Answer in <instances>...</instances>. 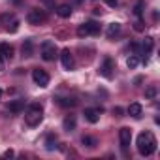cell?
<instances>
[{"instance_id": "6da1fadb", "label": "cell", "mask_w": 160, "mask_h": 160, "mask_svg": "<svg viewBox=\"0 0 160 160\" xmlns=\"http://www.w3.org/2000/svg\"><path fill=\"white\" fill-rule=\"evenodd\" d=\"M138 151L141 156H151L156 151V139L151 132H141L138 136Z\"/></svg>"}, {"instance_id": "7a4b0ae2", "label": "cell", "mask_w": 160, "mask_h": 160, "mask_svg": "<svg viewBox=\"0 0 160 160\" xmlns=\"http://www.w3.org/2000/svg\"><path fill=\"white\" fill-rule=\"evenodd\" d=\"M42 119H43V108H42L40 104L28 106V109H27V113H25L27 124H28V126H36V124L42 122Z\"/></svg>"}, {"instance_id": "3957f363", "label": "cell", "mask_w": 160, "mask_h": 160, "mask_svg": "<svg viewBox=\"0 0 160 160\" xmlns=\"http://www.w3.org/2000/svg\"><path fill=\"white\" fill-rule=\"evenodd\" d=\"M55 57H57V45L53 43V42H43L42 43V58L43 60H55Z\"/></svg>"}, {"instance_id": "277c9868", "label": "cell", "mask_w": 160, "mask_h": 160, "mask_svg": "<svg viewBox=\"0 0 160 160\" xmlns=\"http://www.w3.org/2000/svg\"><path fill=\"white\" fill-rule=\"evenodd\" d=\"M32 79H34V83L38 87H47L49 85V73L45 70H42V68L32 70Z\"/></svg>"}, {"instance_id": "5b68a950", "label": "cell", "mask_w": 160, "mask_h": 160, "mask_svg": "<svg viewBox=\"0 0 160 160\" xmlns=\"http://www.w3.org/2000/svg\"><path fill=\"white\" fill-rule=\"evenodd\" d=\"M113 70H115V62H113L109 57H106L104 62H102V66H100V73H102L106 79H111V77H113Z\"/></svg>"}, {"instance_id": "8992f818", "label": "cell", "mask_w": 160, "mask_h": 160, "mask_svg": "<svg viewBox=\"0 0 160 160\" xmlns=\"http://www.w3.org/2000/svg\"><path fill=\"white\" fill-rule=\"evenodd\" d=\"M60 62H62L64 70H73L75 62H73V55L70 53V49H62L60 51Z\"/></svg>"}, {"instance_id": "52a82bcc", "label": "cell", "mask_w": 160, "mask_h": 160, "mask_svg": "<svg viewBox=\"0 0 160 160\" xmlns=\"http://www.w3.org/2000/svg\"><path fill=\"white\" fill-rule=\"evenodd\" d=\"M119 139H121V147H122V151H126L128 147H130V141H132V130L130 128H121L119 130Z\"/></svg>"}, {"instance_id": "ba28073f", "label": "cell", "mask_w": 160, "mask_h": 160, "mask_svg": "<svg viewBox=\"0 0 160 160\" xmlns=\"http://www.w3.org/2000/svg\"><path fill=\"white\" fill-rule=\"evenodd\" d=\"M27 21H28L30 25H40V23L45 21V13H43L42 10H30L28 15H27Z\"/></svg>"}, {"instance_id": "9c48e42d", "label": "cell", "mask_w": 160, "mask_h": 160, "mask_svg": "<svg viewBox=\"0 0 160 160\" xmlns=\"http://www.w3.org/2000/svg\"><path fill=\"white\" fill-rule=\"evenodd\" d=\"M100 111H102V109H92V108H87V109L83 111V115H85V119H87L91 124H96V122L100 121Z\"/></svg>"}, {"instance_id": "30bf717a", "label": "cell", "mask_w": 160, "mask_h": 160, "mask_svg": "<svg viewBox=\"0 0 160 160\" xmlns=\"http://www.w3.org/2000/svg\"><path fill=\"white\" fill-rule=\"evenodd\" d=\"M0 57H4L6 60H12L13 57V47L8 43H0Z\"/></svg>"}, {"instance_id": "8fae6325", "label": "cell", "mask_w": 160, "mask_h": 160, "mask_svg": "<svg viewBox=\"0 0 160 160\" xmlns=\"http://www.w3.org/2000/svg\"><path fill=\"white\" fill-rule=\"evenodd\" d=\"M141 113H143V109H141V104H138V102L130 104V108H128V115H132L134 119H139V117H141Z\"/></svg>"}, {"instance_id": "7c38bea8", "label": "cell", "mask_w": 160, "mask_h": 160, "mask_svg": "<svg viewBox=\"0 0 160 160\" xmlns=\"http://www.w3.org/2000/svg\"><path fill=\"white\" fill-rule=\"evenodd\" d=\"M62 128H64L66 132H72V130H75V117H73V115H68V117H64V121H62Z\"/></svg>"}, {"instance_id": "4fadbf2b", "label": "cell", "mask_w": 160, "mask_h": 160, "mask_svg": "<svg viewBox=\"0 0 160 160\" xmlns=\"http://www.w3.org/2000/svg\"><path fill=\"white\" fill-rule=\"evenodd\" d=\"M57 15L62 17V19H68V17L72 15V8H70L68 4H60V6L57 8Z\"/></svg>"}, {"instance_id": "5bb4252c", "label": "cell", "mask_w": 160, "mask_h": 160, "mask_svg": "<svg viewBox=\"0 0 160 160\" xmlns=\"http://www.w3.org/2000/svg\"><path fill=\"white\" fill-rule=\"evenodd\" d=\"M8 109H10L12 113H21V111L25 109V100H13V102L8 106Z\"/></svg>"}, {"instance_id": "9a60e30c", "label": "cell", "mask_w": 160, "mask_h": 160, "mask_svg": "<svg viewBox=\"0 0 160 160\" xmlns=\"http://www.w3.org/2000/svg\"><path fill=\"white\" fill-rule=\"evenodd\" d=\"M85 28H87L89 36H94V34L100 32V25H98L96 21H87V23H85Z\"/></svg>"}, {"instance_id": "2e32d148", "label": "cell", "mask_w": 160, "mask_h": 160, "mask_svg": "<svg viewBox=\"0 0 160 160\" xmlns=\"http://www.w3.org/2000/svg\"><path fill=\"white\" fill-rule=\"evenodd\" d=\"M81 143H83L85 147H89V149H94V147L98 145L96 138H92V136H83V138H81Z\"/></svg>"}, {"instance_id": "e0dca14e", "label": "cell", "mask_w": 160, "mask_h": 160, "mask_svg": "<svg viewBox=\"0 0 160 160\" xmlns=\"http://www.w3.org/2000/svg\"><path fill=\"white\" fill-rule=\"evenodd\" d=\"M119 32H121V25H119V23H111V25L108 27V32H106V34H108V38H113V36H117Z\"/></svg>"}, {"instance_id": "ac0fdd59", "label": "cell", "mask_w": 160, "mask_h": 160, "mask_svg": "<svg viewBox=\"0 0 160 160\" xmlns=\"http://www.w3.org/2000/svg\"><path fill=\"white\" fill-rule=\"evenodd\" d=\"M58 104L62 108H75L77 106V100L75 98H58Z\"/></svg>"}, {"instance_id": "d6986e66", "label": "cell", "mask_w": 160, "mask_h": 160, "mask_svg": "<svg viewBox=\"0 0 160 160\" xmlns=\"http://www.w3.org/2000/svg\"><path fill=\"white\" fill-rule=\"evenodd\" d=\"M45 149H47V151L57 149V138H55L53 134H49V136H47V139H45Z\"/></svg>"}, {"instance_id": "ffe728a7", "label": "cell", "mask_w": 160, "mask_h": 160, "mask_svg": "<svg viewBox=\"0 0 160 160\" xmlns=\"http://www.w3.org/2000/svg\"><path fill=\"white\" fill-rule=\"evenodd\" d=\"M138 64H139V58H138V55H130V57L126 58V66H128L130 70H134Z\"/></svg>"}, {"instance_id": "44dd1931", "label": "cell", "mask_w": 160, "mask_h": 160, "mask_svg": "<svg viewBox=\"0 0 160 160\" xmlns=\"http://www.w3.org/2000/svg\"><path fill=\"white\" fill-rule=\"evenodd\" d=\"M23 55H25V57H32V42H30V40H27V42L23 43Z\"/></svg>"}, {"instance_id": "7402d4cb", "label": "cell", "mask_w": 160, "mask_h": 160, "mask_svg": "<svg viewBox=\"0 0 160 160\" xmlns=\"http://www.w3.org/2000/svg\"><path fill=\"white\" fill-rule=\"evenodd\" d=\"M152 43H154V40H152L151 36H147V38H145V42H143V51H145V53H149V51L152 49Z\"/></svg>"}, {"instance_id": "603a6c76", "label": "cell", "mask_w": 160, "mask_h": 160, "mask_svg": "<svg viewBox=\"0 0 160 160\" xmlns=\"http://www.w3.org/2000/svg\"><path fill=\"white\" fill-rule=\"evenodd\" d=\"M145 96H147L149 100H152V98L156 96V87H147V91H145Z\"/></svg>"}, {"instance_id": "cb8c5ba5", "label": "cell", "mask_w": 160, "mask_h": 160, "mask_svg": "<svg viewBox=\"0 0 160 160\" xmlns=\"http://www.w3.org/2000/svg\"><path fill=\"white\" fill-rule=\"evenodd\" d=\"M77 36H79V38L89 36V32H87V28H85V23H83V25H79V28H77Z\"/></svg>"}, {"instance_id": "d4e9b609", "label": "cell", "mask_w": 160, "mask_h": 160, "mask_svg": "<svg viewBox=\"0 0 160 160\" xmlns=\"http://www.w3.org/2000/svg\"><path fill=\"white\" fill-rule=\"evenodd\" d=\"M134 13L138 15V17H141V13H143V2L139 0V2L136 4V8H134Z\"/></svg>"}, {"instance_id": "484cf974", "label": "cell", "mask_w": 160, "mask_h": 160, "mask_svg": "<svg viewBox=\"0 0 160 160\" xmlns=\"http://www.w3.org/2000/svg\"><path fill=\"white\" fill-rule=\"evenodd\" d=\"M17 28H19V23H17V21H13V23H12V27L8 25V32H15Z\"/></svg>"}, {"instance_id": "4316f807", "label": "cell", "mask_w": 160, "mask_h": 160, "mask_svg": "<svg viewBox=\"0 0 160 160\" xmlns=\"http://www.w3.org/2000/svg\"><path fill=\"white\" fill-rule=\"evenodd\" d=\"M104 2H106L108 6H111V8H115V6L119 4V0H104Z\"/></svg>"}, {"instance_id": "83f0119b", "label": "cell", "mask_w": 160, "mask_h": 160, "mask_svg": "<svg viewBox=\"0 0 160 160\" xmlns=\"http://www.w3.org/2000/svg\"><path fill=\"white\" fill-rule=\"evenodd\" d=\"M134 28H136V30H143V23H141V19H138V21H136Z\"/></svg>"}, {"instance_id": "f1b7e54d", "label": "cell", "mask_w": 160, "mask_h": 160, "mask_svg": "<svg viewBox=\"0 0 160 160\" xmlns=\"http://www.w3.org/2000/svg\"><path fill=\"white\" fill-rule=\"evenodd\" d=\"M4 156H6V158H12V156H15V152L10 149V151H6V152H4Z\"/></svg>"}, {"instance_id": "f546056e", "label": "cell", "mask_w": 160, "mask_h": 160, "mask_svg": "<svg viewBox=\"0 0 160 160\" xmlns=\"http://www.w3.org/2000/svg\"><path fill=\"white\" fill-rule=\"evenodd\" d=\"M4 64H6V58L0 57V70H4Z\"/></svg>"}, {"instance_id": "4dcf8cb0", "label": "cell", "mask_w": 160, "mask_h": 160, "mask_svg": "<svg viewBox=\"0 0 160 160\" xmlns=\"http://www.w3.org/2000/svg\"><path fill=\"white\" fill-rule=\"evenodd\" d=\"M113 113H117V117H122V115H121V113H122V109H121V108H115V109H113Z\"/></svg>"}, {"instance_id": "1f68e13d", "label": "cell", "mask_w": 160, "mask_h": 160, "mask_svg": "<svg viewBox=\"0 0 160 160\" xmlns=\"http://www.w3.org/2000/svg\"><path fill=\"white\" fill-rule=\"evenodd\" d=\"M42 2H43V4H47V6H51V4H53V0H42Z\"/></svg>"}, {"instance_id": "d6a6232c", "label": "cell", "mask_w": 160, "mask_h": 160, "mask_svg": "<svg viewBox=\"0 0 160 160\" xmlns=\"http://www.w3.org/2000/svg\"><path fill=\"white\" fill-rule=\"evenodd\" d=\"M0 98H2V89H0Z\"/></svg>"}, {"instance_id": "836d02e7", "label": "cell", "mask_w": 160, "mask_h": 160, "mask_svg": "<svg viewBox=\"0 0 160 160\" xmlns=\"http://www.w3.org/2000/svg\"><path fill=\"white\" fill-rule=\"evenodd\" d=\"M77 2H83V0H77Z\"/></svg>"}]
</instances>
